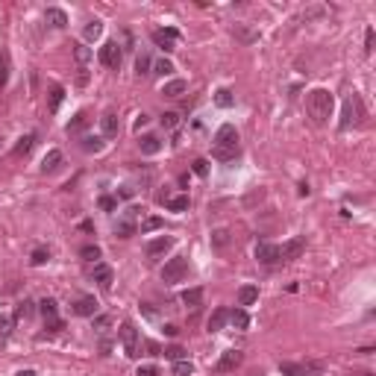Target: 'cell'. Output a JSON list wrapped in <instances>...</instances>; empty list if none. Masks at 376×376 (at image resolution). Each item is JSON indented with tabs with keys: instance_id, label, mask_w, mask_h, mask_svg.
Wrapping results in <instances>:
<instances>
[{
	"instance_id": "cell-1",
	"label": "cell",
	"mask_w": 376,
	"mask_h": 376,
	"mask_svg": "<svg viewBox=\"0 0 376 376\" xmlns=\"http://www.w3.org/2000/svg\"><path fill=\"white\" fill-rule=\"evenodd\" d=\"M332 109H335L332 91H326V88H312V91H309V97H306V112L312 118V124L323 127L329 118H332Z\"/></svg>"
},
{
	"instance_id": "cell-2",
	"label": "cell",
	"mask_w": 376,
	"mask_h": 376,
	"mask_svg": "<svg viewBox=\"0 0 376 376\" xmlns=\"http://www.w3.org/2000/svg\"><path fill=\"white\" fill-rule=\"evenodd\" d=\"M212 153H215V159H232L235 153H238V129L232 124H223L218 132H215V141H212Z\"/></svg>"
},
{
	"instance_id": "cell-3",
	"label": "cell",
	"mask_w": 376,
	"mask_h": 376,
	"mask_svg": "<svg viewBox=\"0 0 376 376\" xmlns=\"http://www.w3.org/2000/svg\"><path fill=\"white\" fill-rule=\"evenodd\" d=\"M362 118H364L362 100H359V94H350V97L344 100V109H341L338 127H341V129H350V127H356V124H362Z\"/></svg>"
},
{
	"instance_id": "cell-4",
	"label": "cell",
	"mask_w": 376,
	"mask_h": 376,
	"mask_svg": "<svg viewBox=\"0 0 376 376\" xmlns=\"http://www.w3.org/2000/svg\"><path fill=\"white\" fill-rule=\"evenodd\" d=\"M118 335H121L124 353H127L129 359H138V356H141V338H138V329L132 326V323H121Z\"/></svg>"
},
{
	"instance_id": "cell-5",
	"label": "cell",
	"mask_w": 376,
	"mask_h": 376,
	"mask_svg": "<svg viewBox=\"0 0 376 376\" xmlns=\"http://www.w3.org/2000/svg\"><path fill=\"white\" fill-rule=\"evenodd\" d=\"M188 273V258L185 256H176V258H168L162 268V282L174 285V282H182Z\"/></svg>"
},
{
	"instance_id": "cell-6",
	"label": "cell",
	"mask_w": 376,
	"mask_h": 376,
	"mask_svg": "<svg viewBox=\"0 0 376 376\" xmlns=\"http://www.w3.org/2000/svg\"><path fill=\"white\" fill-rule=\"evenodd\" d=\"M279 370H282V376H317L320 370H323V364H317V362H306V364L282 362Z\"/></svg>"
},
{
	"instance_id": "cell-7",
	"label": "cell",
	"mask_w": 376,
	"mask_h": 376,
	"mask_svg": "<svg viewBox=\"0 0 376 376\" xmlns=\"http://www.w3.org/2000/svg\"><path fill=\"white\" fill-rule=\"evenodd\" d=\"M303 250H306V238H303V235L288 238V241L279 247V258H282V262H294V258L303 256Z\"/></svg>"
},
{
	"instance_id": "cell-8",
	"label": "cell",
	"mask_w": 376,
	"mask_h": 376,
	"mask_svg": "<svg viewBox=\"0 0 376 376\" xmlns=\"http://www.w3.org/2000/svg\"><path fill=\"white\" fill-rule=\"evenodd\" d=\"M256 258L262 262V265H268V268H273V265H279V247L276 244H268V241H258L256 244Z\"/></svg>"
},
{
	"instance_id": "cell-9",
	"label": "cell",
	"mask_w": 376,
	"mask_h": 376,
	"mask_svg": "<svg viewBox=\"0 0 376 376\" xmlns=\"http://www.w3.org/2000/svg\"><path fill=\"white\" fill-rule=\"evenodd\" d=\"M97 56H100V62H103L106 68H118L121 65V47H118V41H106Z\"/></svg>"
},
{
	"instance_id": "cell-10",
	"label": "cell",
	"mask_w": 376,
	"mask_h": 376,
	"mask_svg": "<svg viewBox=\"0 0 376 376\" xmlns=\"http://www.w3.org/2000/svg\"><path fill=\"white\" fill-rule=\"evenodd\" d=\"M171 247H174V238H171V235L153 238L150 244H147V256H150V258H162L165 253H171Z\"/></svg>"
},
{
	"instance_id": "cell-11",
	"label": "cell",
	"mask_w": 376,
	"mask_h": 376,
	"mask_svg": "<svg viewBox=\"0 0 376 376\" xmlns=\"http://www.w3.org/2000/svg\"><path fill=\"white\" fill-rule=\"evenodd\" d=\"M97 300H94V297H80V300H77V303H74V309H70V312H74V315H80V317H94L97 315Z\"/></svg>"
},
{
	"instance_id": "cell-12",
	"label": "cell",
	"mask_w": 376,
	"mask_h": 376,
	"mask_svg": "<svg viewBox=\"0 0 376 376\" xmlns=\"http://www.w3.org/2000/svg\"><path fill=\"white\" fill-rule=\"evenodd\" d=\"M176 38H179V33H176V30H171V27H168V30H156V33H153V41L162 47L165 53H168V50H174V41H176Z\"/></svg>"
},
{
	"instance_id": "cell-13",
	"label": "cell",
	"mask_w": 376,
	"mask_h": 376,
	"mask_svg": "<svg viewBox=\"0 0 376 376\" xmlns=\"http://www.w3.org/2000/svg\"><path fill=\"white\" fill-rule=\"evenodd\" d=\"M241 359H244V356H241L238 350H226L221 359H218V370H221V373H226V370H235V367L241 364Z\"/></svg>"
},
{
	"instance_id": "cell-14",
	"label": "cell",
	"mask_w": 376,
	"mask_h": 376,
	"mask_svg": "<svg viewBox=\"0 0 376 376\" xmlns=\"http://www.w3.org/2000/svg\"><path fill=\"white\" fill-rule=\"evenodd\" d=\"M91 276L100 288H109V285H112V268H109V265H100V262H97L94 270H91Z\"/></svg>"
},
{
	"instance_id": "cell-15",
	"label": "cell",
	"mask_w": 376,
	"mask_h": 376,
	"mask_svg": "<svg viewBox=\"0 0 376 376\" xmlns=\"http://www.w3.org/2000/svg\"><path fill=\"white\" fill-rule=\"evenodd\" d=\"M100 132H103L106 138H115L118 135V115L115 112H106V115L100 118Z\"/></svg>"
},
{
	"instance_id": "cell-16",
	"label": "cell",
	"mask_w": 376,
	"mask_h": 376,
	"mask_svg": "<svg viewBox=\"0 0 376 376\" xmlns=\"http://www.w3.org/2000/svg\"><path fill=\"white\" fill-rule=\"evenodd\" d=\"M59 165H62V150H50L41 159V174H53V171H59Z\"/></svg>"
},
{
	"instance_id": "cell-17",
	"label": "cell",
	"mask_w": 376,
	"mask_h": 376,
	"mask_svg": "<svg viewBox=\"0 0 376 376\" xmlns=\"http://www.w3.org/2000/svg\"><path fill=\"white\" fill-rule=\"evenodd\" d=\"M256 300H258L256 285H241V288H238V306H253Z\"/></svg>"
},
{
	"instance_id": "cell-18",
	"label": "cell",
	"mask_w": 376,
	"mask_h": 376,
	"mask_svg": "<svg viewBox=\"0 0 376 376\" xmlns=\"http://www.w3.org/2000/svg\"><path fill=\"white\" fill-rule=\"evenodd\" d=\"M185 88H188L185 80H171L162 85V94L165 97H179V94H185Z\"/></svg>"
},
{
	"instance_id": "cell-19",
	"label": "cell",
	"mask_w": 376,
	"mask_h": 376,
	"mask_svg": "<svg viewBox=\"0 0 376 376\" xmlns=\"http://www.w3.org/2000/svg\"><path fill=\"white\" fill-rule=\"evenodd\" d=\"M229 320V312L226 309H215L209 317V332H218V329H223V323Z\"/></svg>"
},
{
	"instance_id": "cell-20",
	"label": "cell",
	"mask_w": 376,
	"mask_h": 376,
	"mask_svg": "<svg viewBox=\"0 0 376 376\" xmlns=\"http://www.w3.org/2000/svg\"><path fill=\"white\" fill-rule=\"evenodd\" d=\"M229 323H232L235 329H247V326H250V315H247L244 309L238 306V309H232V312H229Z\"/></svg>"
},
{
	"instance_id": "cell-21",
	"label": "cell",
	"mask_w": 376,
	"mask_h": 376,
	"mask_svg": "<svg viewBox=\"0 0 376 376\" xmlns=\"http://www.w3.org/2000/svg\"><path fill=\"white\" fill-rule=\"evenodd\" d=\"M159 150H162V141L156 138V135H144L141 138V153L144 156H156Z\"/></svg>"
},
{
	"instance_id": "cell-22",
	"label": "cell",
	"mask_w": 376,
	"mask_h": 376,
	"mask_svg": "<svg viewBox=\"0 0 376 376\" xmlns=\"http://www.w3.org/2000/svg\"><path fill=\"white\" fill-rule=\"evenodd\" d=\"M44 18H47V24H50V27H56V30H62V27L68 24V15H65L62 9H47Z\"/></svg>"
},
{
	"instance_id": "cell-23",
	"label": "cell",
	"mask_w": 376,
	"mask_h": 376,
	"mask_svg": "<svg viewBox=\"0 0 376 376\" xmlns=\"http://www.w3.org/2000/svg\"><path fill=\"white\" fill-rule=\"evenodd\" d=\"M182 303L191 306V309H197V306L203 303V288H185V291H182Z\"/></svg>"
},
{
	"instance_id": "cell-24",
	"label": "cell",
	"mask_w": 376,
	"mask_h": 376,
	"mask_svg": "<svg viewBox=\"0 0 376 376\" xmlns=\"http://www.w3.org/2000/svg\"><path fill=\"white\" fill-rule=\"evenodd\" d=\"M115 235H118V238H129V235H135V221L121 218V221L115 223Z\"/></svg>"
},
{
	"instance_id": "cell-25",
	"label": "cell",
	"mask_w": 376,
	"mask_h": 376,
	"mask_svg": "<svg viewBox=\"0 0 376 376\" xmlns=\"http://www.w3.org/2000/svg\"><path fill=\"white\" fill-rule=\"evenodd\" d=\"M215 103L221 106V109H232V106H235V94L229 91V88H221V91L215 94Z\"/></svg>"
},
{
	"instance_id": "cell-26",
	"label": "cell",
	"mask_w": 376,
	"mask_h": 376,
	"mask_svg": "<svg viewBox=\"0 0 376 376\" xmlns=\"http://www.w3.org/2000/svg\"><path fill=\"white\" fill-rule=\"evenodd\" d=\"M33 312H35V303H33V300H21V303L15 306V317H18V320L33 317Z\"/></svg>"
},
{
	"instance_id": "cell-27",
	"label": "cell",
	"mask_w": 376,
	"mask_h": 376,
	"mask_svg": "<svg viewBox=\"0 0 376 376\" xmlns=\"http://www.w3.org/2000/svg\"><path fill=\"white\" fill-rule=\"evenodd\" d=\"M156 229H162V218H156V215H150V218H144V221H141V235H147V232H156Z\"/></svg>"
},
{
	"instance_id": "cell-28",
	"label": "cell",
	"mask_w": 376,
	"mask_h": 376,
	"mask_svg": "<svg viewBox=\"0 0 376 376\" xmlns=\"http://www.w3.org/2000/svg\"><path fill=\"white\" fill-rule=\"evenodd\" d=\"M74 59L80 62V68H85V62L91 59V47H85V44H74Z\"/></svg>"
},
{
	"instance_id": "cell-29",
	"label": "cell",
	"mask_w": 376,
	"mask_h": 376,
	"mask_svg": "<svg viewBox=\"0 0 376 376\" xmlns=\"http://www.w3.org/2000/svg\"><path fill=\"white\" fill-rule=\"evenodd\" d=\"M82 150H85V153H100V150H103V138L85 135V138H82Z\"/></svg>"
},
{
	"instance_id": "cell-30",
	"label": "cell",
	"mask_w": 376,
	"mask_h": 376,
	"mask_svg": "<svg viewBox=\"0 0 376 376\" xmlns=\"http://www.w3.org/2000/svg\"><path fill=\"white\" fill-rule=\"evenodd\" d=\"M153 74H159V77H171V74H174V62H171V59H159V62L153 65Z\"/></svg>"
},
{
	"instance_id": "cell-31",
	"label": "cell",
	"mask_w": 376,
	"mask_h": 376,
	"mask_svg": "<svg viewBox=\"0 0 376 376\" xmlns=\"http://www.w3.org/2000/svg\"><path fill=\"white\" fill-rule=\"evenodd\" d=\"M85 124H88V115H85V112H77L74 121H68V132H80Z\"/></svg>"
},
{
	"instance_id": "cell-32",
	"label": "cell",
	"mask_w": 376,
	"mask_h": 376,
	"mask_svg": "<svg viewBox=\"0 0 376 376\" xmlns=\"http://www.w3.org/2000/svg\"><path fill=\"white\" fill-rule=\"evenodd\" d=\"M165 206H168L171 212H185V209H188V197H185V194H179V197H171L168 203H165Z\"/></svg>"
},
{
	"instance_id": "cell-33",
	"label": "cell",
	"mask_w": 376,
	"mask_h": 376,
	"mask_svg": "<svg viewBox=\"0 0 376 376\" xmlns=\"http://www.w3.org/2000/svg\"><path fill=\"white\" fill-rule=\"evenodd\" d=\"M100 35H103V24L100 21H91L88 27H85V38H88V41H97Z\"/></svg>"
},
{
	"instance_id": "cell-34",
	"label": "cell",
	"mask_w": 376,
	"mask_h": 376,
	"mask_svg": "<svg viewBox=\"0 0 376 376\" xmlns=\"http://www.w3.org/2000/svg\"><path fill=\"white\" fill-rule=\"evenodd\" d=\"M62 97H65V88H62V85H53V88H50V112H56L59 109Z\"/></svg>"
},
{
	"instance_id": "cell-35",
	"label": "cell",
	"mask_w": 376,
	"mask_h": 376,
	"mask_svg": "<svg viewBox=\"0 0 376 376\" xmlns=\"http://www.w3.org/2000/svg\"><path fill=\"white\" fill-rule=\"evenodd\" d=\"M191 373H194V364L188 362V359L174 362V376H191Z\"/></svg>"
},
{
	"instance_id": "cell-36",
	"label": "cell",
	"mask_w": 376,
	"mask_h": 376,
	"mask_svg": "<svg viewBox=\"0 0 376 376\" xmlns=\"http://www.w3.org/2000/svg\"><path fill=\"white\" fill-rule=\"evenodd\" d=\"M226 244H229V232H226V229H215V232H212V247L221 250V247H226Z\"/></svg>"
},
{
	"instance_id": "cell-37",
	"label": "cell",
	"mask_w": 376,
	"mask_h": 376,
	"mask_svg": "<svg viewBox=\"0 0 376 376\" xmlns=\"http://www.w3.org/2000/svg\"><path fill=\"white\" fill-rule=\"evenodd\" d=\"M80 256L85 258V262H97V258H100V247H97V244H85L80 250Z\"/></svg>"
},
{
	"instance_id": "cell-38",
	"label": "cell",
	"mask_w": 376,
	"mask_h": 376,
	"mask_svg": "<svg viewBox=\"0 0 376 376\" xmlns=\"http://www.w3.org/2000/svg\"><path fill=\"white\" fill-rule=\"evenodd\" d=\"M38 309H41L44 320H53V317H56V303H53V300H41V303H38Z\"/></svg>"
},
{
	"instance_id": "cell-39",
	"label": "cell",
	"mask_w": 376,
	"mask_h": 376,
	"mask_svg": "<svg viewBox=\"0 0 376 376\" xmlns=\"http://www.w3.org/2000/svg\"><path fill=\"white\" fill-rule=\"evenodd\" d=\"M162 127L165 129H176V127H179V115H176V112H165V115H162Z\"/></svg>"
},
{
	"instance_id": "cell-40",
	"label": "cell",
	"mask_w": 376,
	"mask_h": 376,
	"mask_svg": "<svg viewBox=\"0 0 376 376\" xmlns=\"http://www.w3.org/2000/svg\"><path fill=\"white\" fill-rule=\"evenodd\" d=\"M33 144H35V135H24L21 144L15 147V153H18V156H21V153H30V150H33Z\"/></svg>"
},
{
	"instance_id": "cell-41",
	"label": "cell",
	"mask_w": 376,
	"mask_h": 376,
	"mask_svg": "<svg viewBox=\"0 0 376 376\" xmlns=\"http://www.w3.org/2000/svg\"><path fill=\"white\" fill-rule=\"evenodd\" d=\"M162 356H168L171 362H182V359H185V350H182V347H168Z\"/></svg>"
},
{
	"instance_id": "cell-42",
	"label": "cell",
	"mask_w": 376,
	"mask_h": 376,
	"mask_svg": "<svg viewBox=\"0 0 376 376\" xmlns=\"http://www.w3.org/2000/svg\"><path fill=\"white\" fill-rule=\"evenodd\" d=\"M6 77H9V59L6 53H0V88L6 85Z\"/></svg>"
},
{
	"instance_id": "cell-43",
	"label": "cell",
	"mask_w": 376,
	"mask_h": 376,
	"mask_svg": "<svg viewBox=\"0 0 376 376\" xmlns=\"http://www.w3.org/2000/svg\"><path fill=\"white\" fill-rule=\"evenodd\" d=\"M135 70H138V77H141V74H150V56H144V53H141V56L135 59Z\"/></svg>"
},
{
	"instance_id": "cell-44",
	"label": "cell",
	"mask_w": 376,
	"mask_h": 376,
	"mask_svg": "<svg viewBox=\"0 0 376 376\" xmlns=\"http://www.w3.org/2000/svg\"><path fill=\"white\" fill-rule=\"evenodd\" d=\"M135 376H162V373H159V367H153V364H144V367H138V370H135Z\"/></svg>"
},
{
	"instance_id": "cell-45",
	"label": "cell",
	"mask_w": 376,
	"mask_h": 376,
	"mask_svg": "<svg viewBox=\"0 0 376 376\" xmlns=\"http://www.w3.org/2000/svg\"><path fill=\"white\" fill-rule=\"evenodd\" d=\"M194 174L206 176V174H209V162H206V159H197V162H194Z\"/></svg>"
},
{
	"instance_id": "cell-46",
	"label": "cell",
	"mask_w": 376,
	"mask_h": 376,
	"mask_svg": "<svg viewBox=\"0 0 376 376\" xmlns=\"http://www.w3.org/2000/svg\"><path fill=\"white\" fill-rule=\"evenodd\" d=\"M47 258H50V253H47V250H35V253H33V265H44Z\"/></svg>"
},
{
	"instance_id": "cell-47",
	"label": "cell",
	"mask_w": 376,
	"mask_h": 376,
	"mask_svg": "<svg viewBox=\"0 0 376 376\" xmlns=\"http://www.w3.org/2000/svg\"><path fill=\"white\" fill-rule=\"evenodd\" d=\"M9 329H12V320L0 315V338H6V335H9Z\"/></svg>"
},
{
	"instance_id": "cell-48",
	"label": "cell",
	"mask_w": 376,
	"mask_h": 376,
	"mask_svg": "<svg viewBox=\"0 0 376 376\" xmlns=\"http://www.w3.org/2000/svg\"><path fill=\"white\" fill-rule=\"evenodd\" d=\"M132 194H135V188H132V185H121V188H118V197H124V200H129Z\"/></svg>"
},
{
	"instance_id": "cell-49",
	"label": "cell",
	"mask_w": 376,
	"mask_h": 376,
	"mask_svg": "<svg viewBox=\"0 0 376 376\" xmlns=\"http://www.w3.org/2000/svg\"><path fill=\"white\" fill-rule=\"evenodd\" d=\"M100 209L112 212V209H115V197H100Z\"/></svg>"
},
{
	"instance_id": "cell-50",
	"label": "cell",
	"mask_w": 376,
	"mask_h": 376,
	"mask_svg": "<svg viewBox=\"0 0 376 376\" xmlns=\"http://www.w3.org/2000/svg\"><path fill=\"white\" fill-rule=\"evenodd\" d=\"M238 35H241L244 41H253V38H258V33H250V30H244V27H238Z\"/></svg>"
},
{
	"instance_id": "cell-51",
	"label": "cell",
	"mask_w": 376,
	"mask_h": 376,
	"mask_svg": "<svg viewBox=\"0 0 376 376\" xmlns=\"http://www.w3.org/2000/svg\"><path fill=\"white\" fill-rule=\"evenodd\" d=\"M44 329L56 332V329H62V320H59V317H53V320H44Z\"/></svg>"
},
{
	"instance_id": "cell-52",
	"label": "cell",
	"mask_w": 376,
	"mask_h": 376,
	"mask_svg": "<svg viewBox=\"0 0 376 376\" xmlns=\"http://www.w3.org/2000/svg\"><path fill=\"white\" fill-rule=\"evenodd\" d=\"M77 85H88V70L80 68V74H77Z\"/></svg>"
},
{
	"instance_id": "cell-53",
	"label": "cell",
	"mask_w": 376,
	"mask_h": 376,
	"mask_svg": "<svg viewBox=\"0 0 376 376\" xmlns=\"http://www.w3.org/2000/svg\"><path fill=\"white\" fill-rule=\"evenodd\" d=\"M364 50H373V30L364 33Z\"/></svg>"
},
{
	"instance_id": "cell-54",
	"label": "cell",
	"mask_w": 376,
	"mask_h": 376,
	"mask_svg": "<svg viewBox=\"0 0 376 376\" xmlns=\"http://www.w3.org/2000/svg\"><path fill=\"white\" fill-rule=\"evenodd\" d=\"M94 326H97V329H100V332H103V329L109 326V317H106V315H100V317H97V320H94Z\"/></svg>"
},
{
	"instance_id": "cell-55",
	"label": "cell",
	"mask_w": 376,
	"mask_h": 376,
	"mask_svg": "<svg viewBox=\"0 0 376 376\" xmlns=\"http://www.w3.org/2000/svg\"><path fill=\"white\" fill-rule=\"evenodd\" d=\"M18 376H35V370H21Z\"/></svg>"
},
{
	"instance_id": "cell-56",
	"label": "cell",
	"mask_w": 376,
	"mask_h": 376,
	"mask_svg": "<svg viewBox=\"0 0 376 376\" xmlns=\"http://www.w3.org/2000/svg\"><path fill=\"white\" fill-rule=\"evenodd\" d=\"M362 376H373V373H362Z\"/></svg>"
}]
</instances>
